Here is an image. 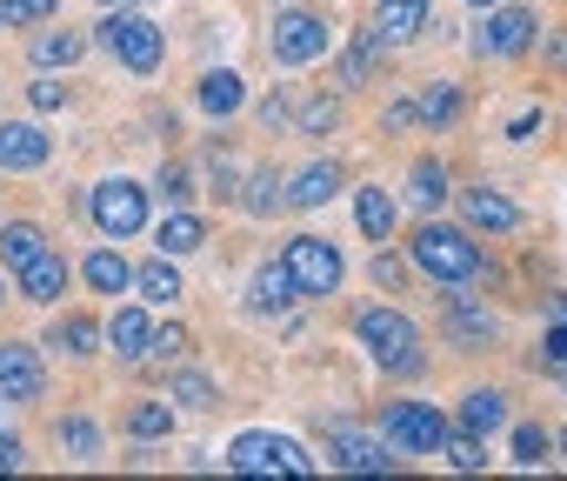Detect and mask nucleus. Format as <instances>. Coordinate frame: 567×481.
Masks as SVG:
<instances>
[{
    "mask_svg": "<svg viewBox=\"0 0 567 481\" xmlns=\"http://www.w3.org/2000/svg\"><path fill=\"white\" fill-rule=\"evenodd\" d=\"M547 315H554V321H567V295H554V301H547Z\"/></svg>",
    "mask_w": 567,
    "mask_h": 481,
    "instance_id": "09e8293b",
    "label": "nucleus"
},
{
    "mask_svg": "<svg viewBox=\"0 0 567 481\" xmlns=\"http://www.w3.org/2000/svg\"><path fill=\"white\" fill-rule=\"evenodd\" d=\"M447 328H454L461 341H494V315L474 308L467 295H447Z\"/></svg>",
    "mask_w": 567,
    "mask_h": 481,
    "instance_id": "c756f323",
    "label": "nucleus"
},
{
    "mask_svg": "<svg viewBox=\"0 0 567 481\" xmlns=\"http://www.w3.org/2000/svg\"><path fill=\"white\" fill-rule=\"evenodd\" d=\"M328 14H315V8H280L274 14V28H267V48H274V61L280 68H315L321 54H328Z\"/></svg>",
    "mask_w": 567,
    "mask_h": 481,
    "instance_id": "20e7f679",
    "label": "nucleus"
},
{
    "mask_svg": "<svg viewBox=\"0 0 567 481\" xmlns=\"http://www.w3.org/2000/svg\"><path fill=\"white\" fill-rule=\"evenodd\" d=\"M48 368L34 341H0V401H41Z\"/></svg>",
    "mask_w": 567,
    "mask_h": 481,
    "instance_id": "9b49d317",
    "label": "nucleus"
},
{
    "mask_svg": "<svg viewBox=\"0 0 567 481\" xmlns=\"http://www.w3.org/2000/svg\"><path fill=\"white\" fill-rule=\"evenodd\" d=\"M54 161V134H41L34 121H0V174H34Z\"/></svg>",
    "mask_w": 567,
    "mask_h": 481,
    "instance_id": "f8f14e48",
    "label": "nucleus"
},
{
    "mask_svg": "<svg viewBox=\"0 0 567 481\" xmlns=\"http://www.w3.org/2000/svg\"><path fill=\"white\" fill-rule=\"evenodd\" d=\"M414 108H421L427 134H441V127H454V121H461V88H454V81H441V88H427Z\"/></svg>",
    "mask_w": 567,
    "mask_h": 481,
    "instance_id": "c85d7f7f",
    "label": "nucleus"
},
{
    "mask_svg": "<svg viewBox=\"0 0 567 481\" xmlns=\"http://www.w3.org/2000/svg\"><path fill=\"white\" fill-rule=\"evenodd\" d=\"M87 214H94V227H101L107 240H134V234L147 227V187H141V181H127V174H114V181H101V187H94Z\"/></svg>",
    "mask_w": 567,
    "mask_h": 481,
    "instance_id": "0eeeda50",
    "label": "nucleus"
},
{
    "mask_svg": "<svg viewBox=\"0 0 567 481\" xmlns=\"http://www.w3.org/2000/svg\"><path fill=\"white\" fill-rule=\"evenodd\" d=\"M260 121H267V127L288 121V94H267V101H260Z\"/></svg>",
    "mask_w": 567,
    "mask_h": 481,
    "instance_id": "de8ad7c7",
    "label": "nucleus"
},
{
    "mask_svg": "<svg viewBox=\"0 0 567 481\" xmlns=\"http://www.w3.org/2000/svg\"><path fill=\"white\" fill-rule=\"evenodd\" d=\"M200 240H207V227H200L194 214H167V221H161V255H194Z\"/></svg>",
    "mask_w": 567,
    "mask_h": 481,
    "instance_id": "2f4dec72",
    "label": "nucleus"
},
{
    "mask_svg": "<svg viewBox=\"0 0 567 481\" xmlns=\"http://www.w3.org/2000/svg\"><path fill=\"white\" fill-rule=\"evenodd\" d=\"M61 101H68L61 81H34V108H61Z\"/></svg>",
    "mask_w": 567,
    "mask_h": 481,
    "instance_id": "49530a36",
    "label": "nucleus"
},
{
    "mask_svg": "<svg viewBox=\"0 0 567 481\" xmlns=\"http://www.w3.org/2000/svg\"><path fill=\"white\" fill-rule=\"evenodd\" d=\"M554 448H560V454H567V428H560V441H554Z\"/></svg>",
    "mask_w": 567,
    "mask_h": 481,
    "instance_id": "3c124183",
    "label": "nucleus"
},
{
    "mask_svg": "<svg viewBox=\"0 0 567 481\" xmlns=\"http://www.w3.org/2000/svg\"><path fill=\"white\" fill-rule=\"evenodd\" d=\"M461 214H467V227H481V234H520V207L507 201V194H494V187H467L461 194Z\"/></svg>",
    "mask_w": 567,
    "mask_h": 481,
    "instance_id": "4468645a",
    "label": "nucleus"
},
{
    "mask_svg": "<svg viewBox=\"0 0 567 481\" xmlns=\"http://www.w3.org/2000/svg\"><path fill=\"white\" fill-rule=\"evenodd\" d=\"M28 54H34V68H74V61L87 54V41H81V34H68V28H48V34H34V41H28Z\"/></svg>",
    "mask_w": 567,
    "mask_h": 481,
    "instance_id": "393cba45",
    "label": "nucleus"
},
{
    "mask_svg": "<svg viewBox=\"0 0 567 481\" xmlns=\"http://www.w3.org/2000/svg\"><path fill=\"white\" fill-rule=\"evenodd\" d=\"M154 355L181 361V355H187V328H154Z\"/></svg>",
    "mask_w": 567,
    "mask_h": 481,
    "instance_id": "79ce46f5",
    "label": "nucleus"
},
{
    "mask_svg": "<svg viewBox=\"0 0 567 481\" xmlns=\"http://www.w3.org/2000/svg\"><path fill=\"white\" fill-rule=\"evenodd\" d=\"M381 48H388V41H381V34L368 28V34H361V41L348 48V61H341V88H368V68L381 61Z\"/></svg>",
    "mask_w": 567,
    "mask_h": 481,
    "instance_id": "473e14b6",
    "label": "nucleus"
},
{
    "mask_svg": "<svg viewBox=\"0 0 567 481\" xmlns=\"http://www.w3.org/2000/svg\"><path fill=\"white\" fill-rule=\"evenodd\" d=\"M21 295H28V301H41V308H54V301L68 295V262H61L54 248H41V255L21 268Z\"/></svg>",
    "mask_w": 567,
    "mask_h": 481,
    "instance_id": "dca6fc26",
    "label": "nucleus"
},
{
    "mask_svg": "<svg viewBox=\"0 0 567 481\" xmlns=\"http://www.w3.org/2000/svg\"><path fill=\"white\" fill-rule=\"evenodd\" d=\"M54 441L68 448V461H101V448H107V441H101V428H94V421H81V415H61V421H54Z\"/></svg>",
    "mask_w": 567,
    "mask_h": 481,
    "instance_id": "cd10ccee",
    "label": "nucleus"
},
{
    "mask_svg": "<svg viewBox=\"0 0 567 481\" xmlns=\"http://www.w3.org/2000/svg\"><path fill=\"white\" fill-rule=\"evenodd\" d=\"M334 121H341V101L334 94H308L295 108V134H334Z\"/></svg>",
    "mask_w": 567,
    "mask_h": 481,
    "instance_id": "72a5a7b5",
    "label": "nucleus"
},
{
    "mask_svg": "<svg viewBox=\"0 0 567 481\" xmlns=\"http://www.w3.org/2000/svg\"><path fill=\"white\" fill-rule=\"evenodd\" d=\"M280 262H288V275H295L301 295H334L341 275H348L341 248H334V240H321V234H295L288 248H280Z\"/></svg>",
    "mask_w": 567,
    "mask_h": 481,
    "instance_id": "6e6552de",
    "label": "nucleus"
},
{
    "mask_svg": "<svg viewBox=\"0 0 567 481\" xmlns=\"http://www.w3.org/2000/svg\"><path fill=\"white\" fill-rule=\"evenodd\" d=\"M167 395H174L181 408H220V388H214L207 375H194V368H181V375L167 381Z\"/></svg>",
    "mask_w": 567,
    "mask_h": 481,
    "instance_id": "f704fd0d",
    "label": "nucleus"
},
{
    "mask_svg": "<svg viewBox=\"0 0 567 481\" xmlns=\"http://www.w3.org/2000/svg\"><path fill=\"white\" fill-rule=\"evenodd\" d=\"M408 262H414L427 282H441V288H461V282L481 275V248H474L461 227H447V221H421V227H414Z\"/></svg>",
    "mask_w": 567,
    "mask_h": 481,
    "instance_id": "f257e3e1",
    "label": "nucleus"
},
{
    "mask_svg": "<svg viewBox=\"0 0 567 481\" xmlns=\"http://www.w3.org/2000/svg\"><path fill=\"white\" fill-rule=\"evenodd\" d=\"M81 275H87V288H94V295H121V288H134V268L114 255V240L87 255V268H81Z\"/></svg>",
    "mask_w": 567,
    "mask_h": 481,
    "instance_id": "b1692460",
    "label": "nucleus"
},
{
    "mask_svg": "<svg viewBox=\"0 0 567 481\" xmlns=\"http://www.w3.org/2000/svg\"><path fill=\"white\" fill-rule=\"evenodd\" d=\"M295 301H301V288H295V275H288V262L254 268V282H247V308H254V315H288Z\"/></svg>",
    "mask_w": 567,
    "mask_h": 481,
    "instance_id": "2eb2a0df",
    "label": "nucleus"
},
{
    "mask_svg": "<svg viewBox=\"0 0 567 481\" xmlns=\"http://www.w3.org/2000/svg\"><path fill=\"white\" fill-rule=\"evenodd\" d=\"M321 441H328V454H334V468H348V474H388L394 468V454L374 441V428H361V421H328L321 428Z\"/></svg>",
    "mask_w": 567,
    "mask_h": 481,
    "instance_id": "9d476101",
    "label": "nucleus"
},
{
    "mask_svg": "<svg viewBox=\"0 0 567 481\" xmlns=\"http://www.w3.org/2000/svg\"><path fill=\"white\" fill-rule=\"evenodd\" d=\"M107 348H114L121 361H147V355H154V321H147V308H121V315L107 321Z\"/></svg>",
    "mask_w": 567,
    "mask_h": 481,
    "instance_id": "f3484780",
    "label": "nucleus"
},
{
    "mask_svg": "<svg viewBox=\"0 0 567 481\" xmlns=\"http://www.w3.org/2000/svg\"><path fill=\"white\" fill-rule=\"evenodd\" d=\"M0 468H8V474H14V468H28V448H21L14 434H0Z\"/></svg>",
    "mask_w": 567,
    "mask_h": 481,
    "instance_id": "a18cd8bd",
    "label": "nucleus"
},
{
    "mask_svg": "<svg viewBox=\"0 0 567 481\" xmlns=\"http://www.w3.org/2000/svg\"><path fill=\"white\" fill-rule=\"evenodd\" d=\"M427 14H434V0H374V34L388 48H408L427 34Z\"/></svg>",
    "mask_w": 567,
    "mask_h": 481,
    "instance_id": "ddd939ff",
    "label": "nucleus"
},
{
    "mask_svg": "<svg viewBox=\"0 0 567 481\" xmlns=\"http://www.w3.org/2000/svg\"><path fill=\"white\" fill-rule=\"evenodd\" d=\"M227 468H234V474H315V461L301 454V441H295V434H260V428L234 434Z\"/></svg>",
    "mask_w": 567,
    "mask_h": 481,
    "instance_id": "39448f33",
    "label": "nucleus"
},
{
    "mask_svg": "<svg viewBox=\"0 0 567 481\" xmlns=\"http://www.w3.org/2000/svg\"><path fill=\"white\" fill-rule=\"evenodd\" d=\"M467 8H501V0H467Z\"/></svg>",
    "mask_w": 567,
    "mask_h": 481,
    "instance_id": "8fccbe9b",
    "label": "nucleus"
},
{
    "mask_svg": "<svg viewBox=\"0 0 567 481\" xmlns=\"http://www.w3.org/2000/svg\"><path fill=\"white\" fill-rule=\"evenodd\" d=\"M194 101H200V108H207L214 121H227V114L240 108V74H234V68H214V74H200Z\"/></svg>",
    "mask_w": 567,
    "mask_h": 481,
    "instance_id": "a878e982",
    "label": "nucleus"
},
{
    "mask_svg": "<svg viewBox=\"0 0 567 481\" xmlns=\"http://www.w3.org/2000/svg\"><path fill=\"white\" fill-rule=\"evenodd\" d=\"M61 0H0V28H34V21H54Z\"/></svg>",
    "mask_w": 567,
    "mask_h": 481,
    "instance_id": "4c0bfd02",
    "label": "nucleus"
},
{
    "mask_svg": "<svg viewBox=\"0 0 567 481\" xmlns=\"http://www.w3.org/2000/svg\"><path fill=\"white\" fill-rule=\"evenodd\" d=\"M454 421H461L467 434H494V428L507 421V395H501V388H467V395H461V415H454Z\"/></svg>",
    "mask_w": 567,
    "mask_h": 481,
    "instance_id": "aec40b11",
    "label": "nucleus"
},
{
    "mask_svg": "<svg viewBox=\"0 0 567 481\" xmlns=\"http://www.w3.org/2000/svg\"><path fill=\"white\" fill-rule=\"evenodd\" d=\"M41 248H48V234H41L34 221H0V262H8L14 275H21Z\"/></svg>",
    "mask_w": 567,
    "mask_h": 481,
    "instance_id": "4be33fe9",
    "label": "nucleus"
},
{
    "mask_svg": "<svg viewBox=\"0 0 567 481\" xmlns=\"http://www.w3.org/2000/svg\"><path fill=\"white\" fill-rule=\"evenodd\" d=\"M280 181H274V167H254L247 174V194H240V207L247 214H274V207H288V194H274Z\"/></svg>",
    "mask_w": 567,
    "mask_h": 481,
    "instance_id": "c9c22d12",
    "label": "nucleus"
},
{
    "mask_svg": "<svg viewBox=\"0 0 567 481\" xmlns=\"http://www.w3.org/2000/svg\"><path fill=\"white\" fill-rule=\"evenodd\" d=\"M0 301H8V295H0Z\"/></svg>",
    "mask_w": 567,
    "mask_h": 481,
    "instance_id": "864d4df0",
    "label": "nucleus"
},
{
    "mask_svg": "<svg viewBox=\"0 0 567 481\" xmlns=\"http://www.w3.org/2000/svg\"><path fill=\"white\" fill-rule=\"evenodd\" d=\"M534 34H540L534 8H494V14L474 28V54H481V61H514V54L534 48Z\"/></svg>",
    "mask_w": 567,
    "mask_h": 481,
    "instance_id": "1a4fd4ad",
    "label": "nucleus"
},
{
    "mask_svg": "<svg viewBox=\"0 0 567 481\" xmlns=\"http://www.w3.org/2000/svg\"><path fill=\"white\" fill-rule=\"evenodd\" d=\"M48 348H61V355H74V361H87V355H101V321H94V315H68V321H54V328H48Z\"/></svg>",
    "mask_w": 567,
    "mask_h": 481,
    "instance_id": "412c9836",
    "label": "nucleus"
},
{
    "mask_svg": "<svg viewBox=\"0 0 567 481\" xmlns=\"http://www.w3.org/2000/svg\"><path fill=\"white\" fill-rule=\"evenodd\" d=\"M134 288H141V301H147V308H167V301H181V268L154 255V262H141V268H134Z\"/></svg>",
    "mask_w": 567,
    "mask_h": 481,
    "instance_id": "5701e85b",
    "label": "nucleus"
},
{
    "mask_svg": "<svg viewBox=\"0 0 567 481\" xmlns=\"http://www.w3.org/2000/svg\"><path fill=\"white\" fill-rule=\"evenodd\" d=\"M341 194V167L334 161H308L295 181H288V207H328Z\"/></svg>",
    "mask_w": 567,
    "mask_h": 481,
    "instance_id": "a211bd4d",
    "label": "nucleus"
},
{
    "mask_svg": "<svg viewBox=\"0 0 567 481\" xmlns=\"http://www.w3.org/2000/svg\"><path fill=\"white\" fill-rule=\"evenodd\" d=\"M441 454H447L461 474H474V468H487V434H467V428H461V434H447Z\"/></svg>",
    "mask_w": 567,
    "mask_h": 481,
    "instance_id": "e433bc0d",
    "label": "nucleus"
},
{
    "mask_svg": "<svg viewBox=\"0 0 567 481\" xmlns=\"http://www.w3.org/2000/svg\"><path fill=\"white\" fill-rule=\"evenodd\" d=\"M534 134H540V108H534V114H514V121H507V141H534Z\"/></svg>",
    "mask_w": 567,
    "mask_h": 481,
    "instance_id": "37998d69",
    "label": "nucleus"
},
{
    "mask_svg": "<svg viewBox=\"0 0 567 481\" xmlns=\"http://www.w3.org/2000/svg\"><path fill=\"white\" fill-rule=\"evenodd\" d=\"M127 434L134 441H167L174 434V408L167 401H134L127 408Z\"/></svg>",
    "mask_w": 567,
    "mask_h": 481,
    "instance_id": "7c9ffc66",
    "label": "nucleus"
},
{
    "mask_svg": "<svg viewBox=\"0 0 567 481\" xmlns=\"http://www.w3.org/2000/svg\"><path fill=\"white\" fill-rule=\"evenodd\" d=\"M154 187H161V201H174V207H187V201H194V174H187L181 161H174V167H161V181H154Z\"/></svg>",
    "mask_w": 567,
    "mask_h": 481,
    "instance_id": "ea45409f",
    "label": "nucleus"
},
{
    "mask_svg": "<svg viewBox=\"0 0 567 481\" xmlns=\"http://www.w3.org/2000/svg\"><path fill=\"white\" fill-rule=\"evenodd\" d=\"M547 361H554V368H567V321H554V328H547Z\"/></svg>",
    "mask_w": 567,
    "mask_h": 481,
    "instance_id": "c03bdc74",
    "label": "nucleus"
},
{
    "mask_svg": "<svg viewBox=\"0 0 567 481\" xmlns=\"http://www.w3.org/2000/svg\"><path fill=\"white\" fill-rule=\"evenodd\" d=\"M368 275H374L381 288H401V275H408V268H401V262H394L388 248H374V268H368Z\"/></svg>",
    "mask_w": 567,
    "mask_h": 481,
    "instance_id": "a19ab883",
    "label": "nucleus"
},
{
    "mask_svg": "<svg viewBox=\"0 0 567 481\" xmlns=\"http://www.w3.org/2000/svg\"><path fill=\"white\" fill-rule=\"evenodd\" d=\"M354 227L374 240V248H381V240H394V194L388 187H361L354 194Z\"/></svg>",
    "mask_w": 567,
    "mask_h": 481,
    "instance_id": "6ab92c4d",
    "label": "nucleus"
},
{
    "mask_svg": "<svg viewBox=\"0 0 567 481\" xmlns=\"http://www.w3.org/2000/svg\"><path fill=\"white\" fill-rule=\"evenodd\" d=\"M107 8H121V0H107Z\"/></svg>",
    "mask_w": 567,
    "mask_h": 481,
    "instance_id": "603ef678",
    "label": "nucleus"
},
{
    "mask_svg": "<svg viewBox=\"0 0 567 481\" xmlns=\"http://www.w3.org/2000/svg\"><path fill=\"white\" fill-rule=\"evenodd\" d=\"M381 434H388L394 454H441L454 428H447V415L427 408V401H388V408H381Z\"/></svg>",
    "mask_w": 567,
    "mask_h": 481,
    "instance_id": "7ed1b4c3",
    "label": "nucleus"
},
{
    "mask_svg": "<svg viewBox=\"0 0 567 481\" xmlns=\"http://www.w3.org/2000/svg\"><path fill=\"white\" fill-rule=\"evenodd\" d=\"M547 448H554V441H547V428H540V421H520V428H514V461H520V468H540V461H547Z\"/></svg>",
    "mask_w": 567,
    "mask_h": 481,
    "instance_id": "58836bf2",
    "label": "nucleus"
},
{
    "mask_svg": "<svg viewBox=\"0 0 567 481\" xmlns=\"http://www.w3.org/2000/svg\"><path fill=\"white\" fill-rule=\"evenodd\" d=\"M408 201H414V207H421V214H434V207H441V201H447V167H441V161H434V154H427V161H414V167H408Z\"/></svg>",
    "mask_w": 567,
    "mask_h": 481,
    "instance_id": "bb28decb",
    "label": "nucleus"
},
{
    "mask_svg": "<svg viewBox=\"0 0 567 481\" xmlns=\"http://www.w3.org/2000/svg\"><path fill=\"white\" fill-rule=\"evenodd\" d=\"M354 335H361V348H368V361H374L381 375H421V368H427L421 335H414V321H408L401 308H368V315L354 321Z\"/></svg>",
    "mask_w": 567,
    "mask_h": 481,
    "instance_id": "f03ea898",
    "label": "nucleus"
},
{
    "mask_svg": "<svg viewBox=\"0 0 567 481\" xmlns=\"http://www.w3.org/2000/svg\"><path fill=\"white\" fill-rule=\"evenodd\" d=\"M101 48H114V61L127 74H154L167 61V41H161V28L147 14H107L101 21Z\"/></svg>",
    "mask_w": 567,
    "mask_h": 481,
    "instance_id": "423d86ee",
    "label": "nucleus"
}]
</instances>
